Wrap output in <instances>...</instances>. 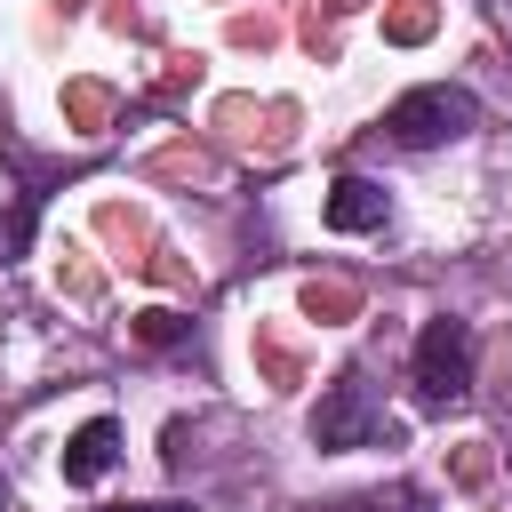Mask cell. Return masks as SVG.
Listing matches in <instances>:
<instances>
[{
    "label": "cell",
    "instance_id": "52a82bcc",
    "mask_svg": "<svg viewBox=\"0 0 512 512\" xmlns=\"http://www.w3.org/2000/svg\"><path fill=\"white\" fill-rule=\"evenodd\" d=\"M352 512H432V488H416V480H400V488H376V496H360Z\"/></svg>",
    "mask_w": 512,
    "mask_h": 512
},
{
    "label": "cell",
    "instance_id": "6da1fadb",
    "mask_svg": "<svg viewBox=\"0 0 512 512\" xmlns=\"http://www.w3.org/2000/svg\"><path fill=\"white\" fill-rule=\"evenodd\" d=\"M408 384H416V408H432V416L464 408L472 400V320H456V312L424 320L416 352H408Z\"/></svg>",
    "mask_w": 512,
    "mask_h": 512
},
{
    "label": "cell",
    "instance_id": "5b68a950",
    "mask_svg": "<svg viewBox=\"0 0 512 512\" xmlns=\"http://www.w3.org/2000/svg\"><path fill=\"white\" fill-rule=\"evenodd\" d=\"M384 216H392L384 184H368V176H336L328 184V232H384Z\"/></svg>",
    "mask_w": 512,
    "mask_h": 512
},
{
    "label": "cell",
    "instance_id": "8992f818",
    "mask_svg": "<svg viewBox=\"0 0 512 512\" xmlns=\"http://www.w3.org/2000/svg\"><path fill=\"white\" fill-rule=\"evenodd\" d=\"M32 224H40V192H16V208L0 216V264H16L32 248Z\"/></svg>",
    "mask_w": 512,
    "mask_h": 512
},
{
    "label": "cell",
    "instance_id": "ba28073f",
    "mask_svg": "<svg viewBox=\"0 0 512 512\" xmlns=\"http://www.w3.org/2000/svg\"><path fill=\"white\" fill-rule=\"evenodd\" d=\"M136 336H144V344H176V336H184V320H176V312H144V320H136Z\"/></svg>",
    "mask_w": 512,
    "mask_h": 512
},
{
    "label": "cell",
    "instance_id": "30bf717a",
    "mask_svg": "<svg viewBox=\"0 0 512 512\" xmlns=\"http://www.w3.org/2000/svg\"><path fill=\"white\" fill-rule=\"evenodd\" d=\"M0 504H8V488H0Z\"/></svg>",
    "mask_w": 512,
    "mask_h": 512
},
{
    "label": "cell",
    "instance_id": "3957f363",
    "mask_svg": "<svg viewBox=\"0 0 512 512\" xmlns=\"http://www.w3.org/2000/svg\"><path fill=\"white\" fill-rule=\"evenodd\" d=\"M376 440H384V408H376L368 376H360V368H336V384H328L320 408H312V448L344 456V448H376Z\"/></svg>",
    "mask_w": 512,
    "mask_h": 512
},
{
    "label": "cell",
    "instance_id": "9c48e42d",
    "mask_svg": "<svg viewBox=\"0 0 512 512\" xmlns=\"http://www.w3.org/2000/svg\"><path fill=\"white\" fill-rule=\"evenodd\" d=\"M112 512H192L184 496H160V504H112Z\"/></svg>",
    "mask_w": 512,
    "mask_h": 512
},
{
    "label": "cell",
    "instance_id": "7a4b0ae2",
    "mask_svg": "<svg viewBox=\"0 0 512 512\" xmlns=\"http://www.w3.org/2000/svg\"><path fill=\"white\" fill-rule=\"evenodd\" d=\"M472 128H480V96H472V88H456V80H424V88H408V96L384 112V136H392L400 152L464 144Z\"/></svg>",
    "mask_w": 512,
    "mask_h": 512
},
{
    "label": "cell",
    "instance_id": "277c9868",
    "mask_svg": "<svg viewBox=\"0 0 512 512\" xmlns=\"http://www.w3.org/2000/svg\"><path fill=\"white\" fill-rule=\"evenodd\" d=\"M112 464H120V424H112V416H88V424L64 440V488H96Z\"/></svg>",
    "mask_w": 512,
    "mask_h": 512
}]
</instances>
